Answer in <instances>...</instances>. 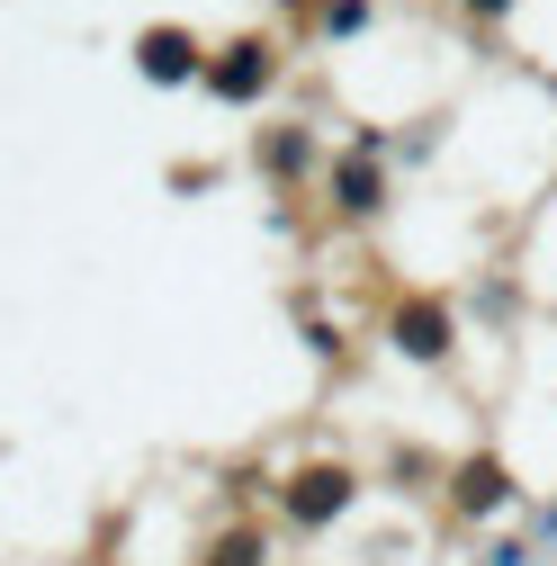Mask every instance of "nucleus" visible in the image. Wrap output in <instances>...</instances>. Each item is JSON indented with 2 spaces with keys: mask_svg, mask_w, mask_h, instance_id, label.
I'll list each match as a JSON object with an SVG mask.
<instances>
[{
  "mask_svg": "<svg viewBox=\"0 0 557 566\" xmlns=\"http://www.w3.org/2000/svg\"><path fill=\"white\" fill-rule=\"evenodd\" d=\"M341 504H351V468H306V476L288 485V513H297V522H333Z\"/></svg>",
  "mask_w": 557,
  "mask_h": 566,
  "instance_id": "nucleus-1",
  "label": "nucleus"
},
{
  "mask_svg": "<svg viewBox=\"0 0 557 566\" xmlns=\"http://www.w3.org/2000/svg\"><path fill=\"white\" fill-rule=\"evenodd\" d=\"M145 73H154V82H189V73H198V45H189L180 28H154V36H145Z\"/></svg>",
  "mask_w": 557,
  "mask_h": 566,
  "instance_id": "nucleus-2",
  "label": "nucleus"
},
{
  "mask_svg": "<svg viewBox=\"0 0 557 566\" xmlns=\"http://www.w3.org/2000/svg\"><path fill=\"white\" fill-rule=\"evenodd\" d=\"M207 82H217L225 99H252V91L270 82V45H234V63H217V73H207Z\"/></svg>",
  "mask_w": 557,
  "mask_h": 566,
  "instance_id": "nucleus-3",
  "label": "nucleus"
},
{
  "mask_svg": "<svg viewBox=\"0 0 557 566\" xmlns=\"http://www.w3.org/2000/svg\"><path fill=\"white\" fill-rule=\"evenodd\" d=\"M504 504V468L495 459H467L459 468V513H495Z\"/></svg>",
  "mask_w": 557,
  "mask_h": 566,
  "instance_id": "nucleus-4",
  "label": "nucleus"
},
{
  "mask_svg": "<svg viewBox=\"0 0 557 566\" xmlns=\"http://www.w3.org/2000/svg\"><path fill=\"white\" fill-rule=\"evenodd\" d=\"M341 207H351V217H369V207H378V171H369V163L341 171Z\"/></svg>",
  "mask_w": 557,
  "mask_h": 566,
  "instance_id": "nucleus-5",
  "label": "nucleus"
},
{
  "mask_svg": "<svg viewBox=\"0 0 557 566\" xmlns=\"http://www.w3.org/2000/svg\"><path fill=\"white\" fill-rule=\"evenodd\" d=\"M217 566H261V539H252V531H234V539L217 548Z\"/></svg>",
  "mask_w": 557,
  "mask_h": 566,
  "instance_id": "nucleus-6",
  "label": "nucleus"
},
{
  "mask_svg": "<svg viewBox=\"0 0 557 566\" xmlns=\"http://www.w3.org/2000/svg\"><path fill=\"white\" fill-rule=\"evenodd\" d=\"M467 10H485V19H495V10H504V0H467Z\"/></svg>",
  "mask_w": 557,
  "mask_h": 566,
  "instance_id": "nucleus-7",
  "label": "nucleus"
}]
</instances>
